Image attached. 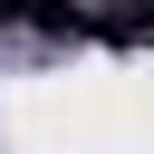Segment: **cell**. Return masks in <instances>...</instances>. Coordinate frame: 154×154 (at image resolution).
<instances>
[{"label":"cell","mask_w":154,"mask_h":154,"mask_svg":"<svg viewBox=\"0 0 154 154\" xmlns=\"http://www.w3.org/2000/svg\"><path fill=\"white\" fill-rule=\"evenodd\" d=\"M19 29H38V38H96V10L87 0H19Z\"/></svg>","instance_id":"obj_1"},{"label":"cell","mask_w":154,"mask_h":154,"mask_svg":"<svg viewBox=\"0 0 154 154\" xmlns=\"http://www.w3.org/2000/svg\"><path fill=\"white\" fill-rule=\"evenodd\" d=\"M96 38H154V0H116V10H96Z\"/></svg>","instance_id":"obj_2"}]
</instances>
